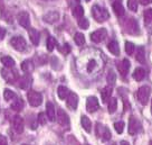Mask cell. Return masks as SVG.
<instances>
[{
  "label": "cell",
  "mask_w": 152,
  "mask_h": 145,
  "mask_svg": "<svg viewBox=\"0 0 152 145\" xmlns=\"http://www.w3.org/2000/svg\"><path fill=\"white\" fill-rule=\"evenodd\" d=\"M27 99H28L30 106L38 107V106H40L42 102H43V95L37 91L30 90V91L28 92V95H27Z\"/></svg>",
  "instance_id": "cell-3"
},
{
  "label": "cell",
  "mask_w": 152,
  "mask_h": 145,
  "mask_svg": "<svg viewBox=\"0 0 152 145\" xmlns=\"http://www.w3.org/2000/svg\"><path fill=\"white\" fill-rule=\"evenodd\" d=\"M24 108V101L23 99H16L12 104H11V109L15 111H20L21 109Z\"/></svg>",
  "instance_id": "cell-27"
},
{
  "label": "cell",
  "mask_w": 152,
  "mask_h": 145,
  "mask_svg": "<svg viewBox=\"0 0 152 145\" xmlns=\"http://www.w3.org/2000/svg\"><path fill=\"white\" fill-rule=\"evenodd\" d=\"M4 98H5V100L7 101H10V100H12L16 98V93L14 91H11L9 89H5V91H4Z\"/></svg>",
  "instance_id": "cell-33"
},
{
  "label": "cell",
  "mask_w": 152,
  "mask_h": 145,
  "mask_svg": "<svg viewBox=\"0 0 152 145\" xmlns=\"http://www.w3.org/2000/svg\"><path fill=\"white\" fill-rule=\"evenodd\" d=\"M23 145H29V144H23Z\"/></svg>",
  "instance_id": "cell-48"
},
{
  "label": "cell",
  "mask_w": 152,
  "mask_h": 145,
  "mask_svg": "<svg viewBox=\"0 0 152 145\" xmlns=\"http://www.w3.org/2000/svg\"><path fill=\"white\" fill-rule=\"evenodd\" d=\"M106 36H107L106 29L100 28L91 34V39H92V42H94V43H101L102 41H104V39L106 38Z\"/></svg>",
  "instance_id": "cell-5"
},
{
  "label": "cell",
  "mask_w": 152,
  "mask_h": 145,
  "mask_svg": "<svg viewBox=\"0 0 152 145\" xmlns=\"http://www.w3.org/2000/svg\"><path fill=\"white\" fill-rule=\"evenodd\" d=\"M100 69V65H99V62L95 60V58H92L90 60L87 64H86V71L88 73H93L95 71H97Z\"/></svg>",
  "instance_id": "cell-18"
},
{
  "label": "cell",
  "mask_w": 152,
  "mask_h": 145,
  "mask_svg": "<svg viewBox=\"0 0 152 145\" xmlns=\"http://www.w3.org/2000/svg\"><path fill=\"white\" fill-rule=\"evenodd\" d=\"M56 119L58 124H61L62 126H67L69 124V117L67 116V114L63 109L58 110V112L56 114Z\"/></svg>",
  "instance_id": "cell-11"
},
{
  "label": "cell",
  "mask_w": 152,
  "mask_h": 145,
  "mask_svg": "<svg viewBox=\"0 0 152 145\" xmlns=\"http://www.w3.org/2000/svg\"><path fill=\"white\" fill-rule=\"evenodd\" d=\"M78 105V96L74 92H69V95L67 96V106L71 109H76Z\"/></svg>",
  "instance_id": "cell-12"
},
{
  "label": "cell",
  "mask_w": 152,
  "mask_h": 145,
  "mask_svg": "<svg viewBox=\"0 0 152 145\" xmlns=\"http://www.w3.org/2000/svg\"><path fill=\"white\" fill-rule=\"evenodd\" d=\"M106 81L109 83L110 86H114L115 82H116V75L113 71H110L109 74H107V78H106Z\"/></svg>",
  "instance_id": "cell-34"
},
{
  "label": "cell",
  "mask_w": 152,
  "mask_h": 145,
  "mask_svg": "<svg viewBox=\"0 0 152 145\" xmlns=\"http://www.w3.org/2000/svg\"><path fill=\"white\" fill-rule=\"evenodd\" d=\"M144 21H145V24H150L152 23V9H147L144 11Z\"/></svg>",
  "instance_id": "cell-36"
},
{
  "label": "cell",
  "mask_w": 152,
  "mask_h": 145,
  "mask_svg": "<svg viewBox=\"0 0 152 145\" xmlns=\"http://www.w3.org/2000/svg\"><path fill=\"white\" fill-rule=\"evenodd\" d=\"M73 15H74V17L81 19L82 17H83V15H84V9H83V7L80 5L76 6L75 8L73 9Z\"/></svg>",
  "instance_id": "cell-32"
},
{
  "label": "cell",
  "mask_w": 152,
  "mask_h": 145,
  "mask_svg": "<svg viewBox=\"0 0 152 145\" xmlns=\"http://www.w3.org/2000/svg\"><path fill=\"white\" fill-rule=\"evenodd\" d=\"M114 128H115V131H116L118 134H122L124 131V123L123 121H116L114 124Z\"/></svg>",
  "instance_id": "cell-38"
},
{
  "label": "cell",
  "mask_w": 152,
  "mask_h": 145,
  "mask_svg": "<svg viewBox=\"0 0 152 145\" xmlns=\"http://www.w3.org/2000/svg\"><path fill=\"white\" fill-rule=\"evenodd\" d=\"M81 124H82V126H83V128H84L87 133H91V132H92V123H91V121H90V118H88V117L82 116Z\"/></svg>",
  "instance_id": "cell-24"
},
{
  "label": "cell",
  "mask_w": 152,
  "mask_h": 145,
  "mask_svg": "<svg viewBox=\"0 0 152 145\" xmlns=\"http://www.w3.org/2000/svg\"><path fill=\"white\" fill-rule=\"evenodd\" d=\"M74 41H75V43L78 46H82V45L85 44V36L82 34V33H76L74 35Z\"/></svg>",
  "instance_id": "cell-30"
},
{
  "label": "cell",
  "mask_w": 152,
  "mask_h": 145,
  "mask_svg": "<svg viewBox=\"0 0 152 145\" xmlns=\"http://www.w3.org/2000/svg\"><path fill=\"white\" fill-rule=\"evenodd\" d=\"M18 23L20 26H23L24 28H29V25H30V18H29V15L28 13L26 11H21L18 14Z\"/></svg>",
  "instance_id": "cell-10"
},
{
  "label": "cell",
  "mask_w": 152,
  "mask_h": 145,
  "mask_svg": "<svg viewBox=\"0 0 152 145\" xmlns=\"http://www.w3.org/2000/svg\"><path fill=\"white\" fill-rule=\"evenodd\" d=\"M31 82H33L31 77H29V75H25V77H23L21 79H20L19 87L21 88V89H24V90H26V89H28V88L30 87Z\"/></svg>",
  "instance_id": "cell-21"
},
{
  "label": "cell",
  "mask_w": 152,
  "mask_h": 145,
  "mask_svg": "<svg viewBox=\"0 0 152 145\" xmlns=\"http://www.w3.org/2000/svg\"><path fill=\"white\" fill-rule=\"evenodd\" d=\"M151 114H152V100H151Z\"/></svg>",
  "instance_id": "cell-46"
},
{
  "label": "cell",
  "mask_w": 152,
  "mask_h": 145,
  "mask_svg": "<svg viewBox=\"0 0 152 145\" xmlns=\"http://www.w3.org/2000/svg\"><path fill=\"white\" fill-rule=\"evenodd\" d=\"M137 61L140 63H145V52H144V48L141 47L138 48V52H137Z\"/></svg>",
  "instance_id": "cell-29"
},
{
  "label": "cell",
  "mask_w": 152,
  "mask_h": 145,
  "mask_svg": "<svg viewBox=\"0 0 152 145\" xmlns=\"http://www.w3.org/2000/svg\"><path fill=\"white\" fill-rule=\"evenodd\" d=\"M101 97H102V100L103 102H109L111 97H112V88L110 87H105L102 92H101Z\"/></svg>",
  "instance_id": "cell-20"
},
{
  "label": "cell",
  "mask_w": 152,
  "mask_h": 145,
  "mask_svg": "<svg viewBox=\"0 0 152 145\" xmlns=\"http://www.w3.org/2000/svg\"><path fill=\"white\" fill-rule=\"evenodd\" d=\"M56 46V39L54 38L53 36H49L47 38V50L49 52L54 51V47Z\"/></svg>",
  "instance_id": "cell-35"
},
{
  "label": "cell",
  "mask_w": 152,
  "mask_h": 145,
  "mask_svg": "<svg viewBox=\"0 0 152 145\" xmlns=\"http://www.w3.org/2000/svg\"><path fill=\"white\" fill-rule=\"evenodd\" d=\"M118 109V100H116V98H111L109 101V111L111 114H113Z\"/></svg>",
  "instance_id": "cell-31"
},
{
  "label": "cell",
  "mask_w": 152,
  "mask_h": 145,
  "mask_svg": "<svg viewBox=\"0 0 152 145\" xmlns=\"http://www.w3.org/2000/svg\"><path fill=\"white\" fill-rule=\"evenodd\" d=\"M134 48H135V46H134L133 43H131V42H125V52H126V54L132 55L133 52H134Z\"/></svg>",
  "instance_id": "cell-37"
},
{
  "label": "cell",
  "mask_w": 152,
  "mask_h": 145,
  "mask_svg": "<svg viewBox=\"0 0 152 145\" xmlns=\"http://www.w3.org/2000/svg\"><path fill=\"white\" fill-rule=\"evenodd\" d=\"M14 128L18 134H21L24 132V119L20 116H16L14 118Z\"/></svg>",
  "instance_id": "cell-16"
},
{
  "label": "cell",
  "mask_w": 152,
  "mask_h": 145,
  "mask_svg": "<svg viewBox=\"0 0 152 145\" xmlns=\"http://www.w3.org/2000/svg\"><path fill=\"white\" fill-rule=\"evenodd\" d=\"M86 1H90V0H86Z\"/></svg>",
  "instance_id": "cell-50"
},
{
  "label": "cell",
  "mask_w": 152,
  "mask_h": 145,
  "mask_svg": "<svg viewBox=\"0 0 152 145\" xmlns=\"http://www.w3.org/2000/svg\"><path fill=\"white\" fill-rule=\"evenodd\" d=\"M107 48H109V51L111 53L115 55V56H118L120 54V47H119V44L116 41H111L107 45Z\"/></svg>",
  "instance_id": "cell-22"
},
{
  "label": "cell",
  "mask_w": 152,
  "mask_h": 145,
  "mask_svg": "<svg viewBox=\"0 0 152 145\" xmlns=\"http://www.w3.org/2000/svg\"><path fill=\"white\" fill-rule=\"evenodd\" d=\"M47 116L44 114V112H39L38 114V121H39V124H42V125H45L46 123H47Z\"/></svg>",
  "instance_id": "cell-41"
},
{
  "label": "cell",
  "mask_w": 152,
  "mask_h": 145,
  "mask_svg": "<svg viewBox=\"0 0 152 145\" xmlns=\"http://www.w3.org/2000/svg\"><path fill=\"white\" fill-rule=\"evenodd\" d=\"M57 95L59 97V99H65V98H67V96L69 95V91H68V89H67L66 87L59 86V87L57 88Z\"/></svg>",
  "instance_id": "cell-26"
},
{
  "label": "cell",
  "mask_w": 152,
  "mask_h": 145,
  "mask_svg": "<svg viewBox=\"0 0 152 145\" xmlns=\"http://www.w3.org/2000/svg\"><path fill=\"white\" fill-rule=\"evenodd\" d=\"M112 8H113L114 13L116 16H123L124 15V7L122 5V2L120 0H115L112 4Z\"/></svg>",
  "instance_id": "cell-17"
},
{
  "label": "cell",
  "mask_w": 152,
  "mask_h": 145,
  "mask_svg": "<svg viewBox=\"0 0 152 145\" xmlns=\"http://www.w3.org/2000/svg\"><path fill=\"white\" fill-rule=\"evenodd\" d=\"M141 128V125L139 121L134 116H131L129 119V134L130 135H135Z\"/></svg>",
  "instance_id": "cell-6"
},
{
  "label": "cell",
  "mask_w": 152,
  "mask_h": 145,
  "mask_svg": "<svg viewBox=\"0 0 152 145\" xmlns=\"http://www.w3.org/2000/svg\"><path fill=\"white\" fill-rule=\"evenodd\" d=\"M96 131H97V135L101 137L102 141H109L111 138V133H110L109 128L105 127V126L101 125V124H97L96 126Z\"/></svg>",
  "instance_id": "cell-9"
},
{
  "label": "cell",
  "mask_w": 152,
  "mask_h": 145,
  "mask_svg": "<svg viewBox=\"0 0 152 145\" xmlns=\"http://www.w3.org/2000/svg\"><path fill=\"white\" fill-rule=\"evenodd\" d=\"M99 100H97V98L96 97H93L91 96L87 98V100H86V109L88 112H95V111L99 109Z\"/></svg>",
  "instance_id": "cell-8"
},
{
  "label": "cell",
  "mask_w": 152,
  "mask_h": 145,
  "mask_svg": "<svg viewBox=\"0 0 152 145\" xmlns=\"http://www.w3.org/2000/svg\"><path fill=\"white\" fill-rule=\"evenodd\" d=\"M128 7L131 11H137V9H138V1L137 0H128Z\"/></svg>",
  "instance_id": "cell-39"
},
{
  "label": "cell",
  "mask_w": 152,
  "mask_h": 145,
  "mask_svg": "<svg viewBox=\"0 0 152 145\" xmlns=\"http://www.w3.org/2000/svg\"><path fill=\"white\" fill-rule=\"evenodd\" d=\"M133 78L135 81H142L143 79L145 78V70L142 68H138L134 70L133 72Z\"/></svg>",
  "instance_id": "cell-23"
},
{
  "label": "cell",
  "mask_w": 152,
  "mask_h": 145,
  "mask_svg": "<svg viewBox=\"0 0 152 145\" xmlns=\"http://www.w3.org/2000/svg\"><path fill=\"white\" fill-rule=\"evenodd\" d=\"M46 116L49 119V121H56V111H55V107L52 102H47L46 105Z\"/></svg>",
  "instance_id": "cell-15"
},
{
  "label": "cell",
  "mask_w": 152,
  "mask_h": 145,
  "mask_svg": "<svg viewBox=\"0 0 152 145\" xmlns=\"http://www.w3.org/2000/svg\"><path fill=\"white\" fill-rule=\"evenodd\" d=\"M10 44H11L12 47H14L16 51H18V52H23V51H25L26 47H27V43H26V41H25L24 37H21V36L12 37L11 41H10Z\"/></svg>",
  "instance_id": "cell-4"
},
{
  "label": "cell",
  "mask_w": 152,
  "mask_h": 145,
  "mask_svg": "<svg viewBox=\"0 0 152 145\" xmlns=\"http://www.w3.org/2000/svg\"><path fill=\"white\" fill-rule=\"evenodd\" d=\"M61 51H62V53H64V54L69 53V52H71V46H69L68 44H64V46L61 48Z\"/></svg>",
  "instance_id": "cell-42"
},
{
  "label": "cell",
  "mask_w": 152,
  "mask_h": 145,
  "mask_svg": "<svg viewBox=\"0 0 152 145\" xmlns=\"http://www.w3.org/2000/svg\"><path fill=\"white\" fill-rule=\"evenodd\" d=\"M29 38L31 41V43L34 45H38L39 43V38H40V34L37 29L35 28H30L29 29Z\"/></svg>",
  "instance_id": "cell-19"
},
{
  "label": "cell",
  "mask_w": 152,
  "mask_h": 145,
  "mask_svg": "<svg viewBox=\"0 0 152 145\" xmlns=\"http://www.w3.org/2000/svg\"><path fill=\"white\" fill-rule=\"evenodd\" d=\"M124 27L126 29L129 34H138L139 33V25L137 23V20L134 18H130V19L126 20V23L124 25Z\"/></svg>",
  "instance_id": "cell-7"
},
{
  "label": "cell",
  "mask_w": 152,
  "mask_h": 145,
  "mask_svg": "<svg viewBox=\"0 0 152 145\" xmlns=\"http://www.w3.org/2000/svg\"><path fill=\"white\" fill-rule=\"evenodd\" d=\"M92 15H93L94 19L96 20L97 23H103V21L109 19V17H110L107 10L97 5L93 6V8H92Z\"/></svg>",
  "instance_id": "cell-1"
},
{
  "label": "cell",
  "mask_w": 152,
  "mask_h": 145,
  "mask_svg": "<svg viewBox=\"0 0 152 145\" xmlns=\"http://www.w3.org/2000/svg\"><path fill=\"white\" fill-rule=\"evenodd\" d=\"M78 26L82 29H87L90 27V23H88V20L86 19V18H81V19L78 20Z\"/></svg>",
  "instance_id": "cell-40"
},
{
  "label": "cell",
  "mask_w": 152,
  "mask_h": 145,
  "mask_svg": "<svg viewBox=\"0 0 152 145\" xmlns=\"http://www.w3.org/2000/svg\"><path fill=\"white\" fill-rule=\"evenodd\" d=\"M78 1H80V0H77V2H78Z\"/></svg>",
  "instance_id": "cell-49"
},
{
  "label": "cell",
  "mask_w": 152,
  "mask_h": 145,
  "mask_svg": "<svg viewBox=\"0 0 152 145\" xmlns=\"http://www.w3.org/2000/svg\"><path fill=\"white\" fill-rule=\"evenodd\" d=\"M120 145H130V143H128V142H125V141H122V142L120 143Z\"/></svg>",
  "instance_id": "cell-45"
},
{
  "label": "cell",
  "mask_w": 152,
  "mask_h": 145,
  "mask_svg": "<svg viewBox=\"0 0 152 145\" xmlns=\"http://www.w3.org/2000/svg\"><path fill=\"white\" fill-rule=\"evenodd\" d=\"M150 95H151V88L149 86H142L139 88L138 92H137V98L142 105H147Z\"/></svg>",
  "instance_id": "cell-2"
},
{
  "label": "cell",
  "mask_w": 152,
  "mask_h": 145,
  "mask_svg": "<svg viewBox=\"0 0 152 145\" xmlns=\"http://www.w3.org/2000/svg\"><path fill=\"white\" fill-rule=\"evenodd\" d=\"M1 63L5 65L6 68H12V67H15L14 58H10V56H2L1 58Z\"/></svg>",
  "instance_id": "cell-28"
},
{
  "label": "cell",
  "mask_w": 152,
  "mask_h": 145,
  "mask_svg": "<svg viewBox=\"0 0 152 145\" xmlns=\"http://www.w3.org/2000/svg\"><path fill=\"white\" fill-rule=\"evenodd\" d=\"M149 145H152V141L150 142V143H149Z\"/></svg>",
  "instance_id": "cell-47"
},
{
  "label": "cell",
  "mask_w": 152,
  "mask_h": 145,
  "mask_svg": "<svg viewBox=\"0 0 152 145\" xmlns=\"http://www.w3.org/2000/svg\"><path fill=\"white\" fill-rule=\"evenodd\" d=\"M0 145H8L7 138L4 135H0Z\"/></svg>",
  "instance_id": "cell-43"
},
{
  "label": "cell",
  "mask_w": 152,
  "mask_h": 145,
  "mask_svg": "<svg viewBox=\"0 0 152 145\" xmlns=\"http://www.w3.org/2000/svg\"><path fill=\"white\" fill-rule=\"evenodd\" d=\"M43 19L44 21H46L48 24H54L59 19V14L57 11H49L46 15H44Z\"/></svg>",
  "instance_id": "cell-13"
},
{
  "label": "cell",
  "mask_w": 152,
  "mask_h": 145,
  "mask_svg": "<svg viewBox=\"0 0 152 145\" xmlns=\"http://www.w3.org/2000/svg\"><path fill=\"white\" fill-rule=\"evenodd\" d=\"M21 70H23L25 73H27V74L30 72H33V70H34L33 62H31L30 60H26V61H24V62L21 63Z\"/></svg>",
  "instance_id": "cell-25"
},
{
  "label": "cell",
  "mask_w": 152,
  "mask_h": 145,
  "mask_svg": "<svg viewBox=\"0 0 152 145\" xmlns=\"http://www.w3.org/2000/svg\"><path fill=\"white\" fill-rule=\"evenodd\" d=\"M130 61H129L128 58H124L123 61L121 63L118 64V70H119V72L121 73V75H123L125 77L126 74H128L129 70H130Z\"/></svg>",
  "instance_id": "cell-14"
},
{
  "label": "cell",
  "mask_w": 152,
  "mask_h": 145,
  "mask_svg": "<svg viewBox=\"0 0 152 145\" xmlns=\"http://www.w3.org/2000/svg\"><path fill=\"white\" fill-rule=\"evenodd\" d=\"M140 2H141V5H149V4H151L152 0H140Z\"/></svg>",
  "instance_id": "cell-44"
}]
</instances>
